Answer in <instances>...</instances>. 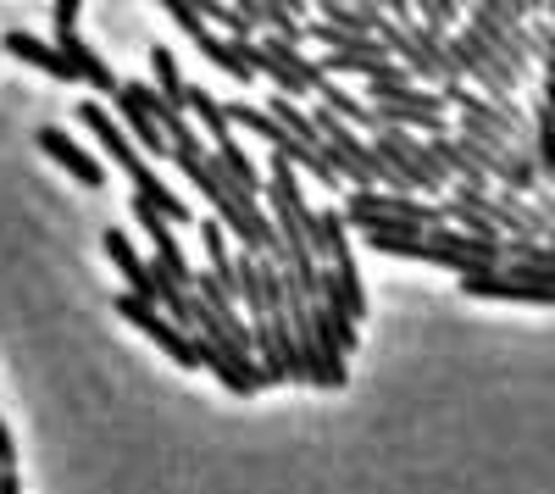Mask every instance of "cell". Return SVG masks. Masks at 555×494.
Listing matches in <instances>:
<instances>
[{
    "label": "cell",
    "instance_id": "cell-1",
    "mask_svg": "<svg viewBox=\"0 0 555 494\" xmlns=\"http://www.w3.org/2000/svg\"><path fill=\"white\" fill-rule=\"evenodd\" d=\"M366 106H373L378 128H400V133H450L444 117V95L428 83H366Z\"/></svg>",
    "mask_w": 555,
    "mask_h": 494
},
{
    "label": "cell",
    "instance_id": "cell-2",
    "mask_svg": "<svg viewBox=\"0 0 555 494\" xmlns=\"http://www.w3.org/2000/svg\"><path fill=\"white\" fill-rule=\"evenodd\" d=\"M339 217L356 222V229H366V222H373V229H411V234H428V229H439V222H444V206L416 200V195H389V190H356V195H345Z\"/></svg>",
    "mask_w": 555,
    "mask_h": 494
},
{
    "label": "cell",
    "instance_id": "cell-3",
    "mask_svg": "<svg viewBox=\"0 0 555 494\" xmlns=\"http://www.w3.org/2000/svg\"><path fill=\"white\" fill-rule=\"evenodd\" d=\"M444 51H450V62H455V73H461V83H478V95H489V101H500V106H517V89H522V78L505 67L489 44L461 23V28H450L444 34Z\"/></svg>",
    "mask_w": 555,
    "mask_h": 494
},
{
    "label": "cell",
    "instance_id": "cell-4",
    "mask_svg": "<svg viewBox=\"0 0 555 494\" xmlns=\"http://www.w3.org/2000/svg\"><path fill=\"white\" fill-rule=\"evenodd\" d=\"M195 355H201V367H211L217 373V384L228 389V394H240V400H250V394H261L267 389V378H261V367H256V355L250 350H240L234 339H228L206 311H201V323H195Z\"/></svg>",
    "mask_w": 555,
    "mask_h": 494
},
{
    "label": "cell",
    "instance_id": "cell-5",
    "mask_svg": "<svg viewBox=\"0 0 555 494\" xmlns=\"http://www.w3.org/2000/svg\"><path fill=\"white\" fill-rule=\"evenodd\" d=\"M117 311H122V317L139 328V334H145L162 355H167V362H178L183 373H190V367H201V355H195V334H183L172 317H167V311L156 306V300H133V295H117Z\"/></svg>",
    "mask_w": 555,
    "mask_h": 494
},
{
    "label": "cell",
    "instance_id": "cell-6",
    "mask_svg": "<svg viewBox=\"0 0 555 494\" xmlns=\"http://www.w3.org/2000/svg\"><path fill=\"white\" fill-rule=\"evenodd\" d=\"M461 12H467V28H473V34L489 44V51L517 73V78L533 73L539 56H533V34H528V23H505V17H494L483 0H473V6H461Z\"/></svg>",
    "mask_w": 555,
    "mask_h": 494
},
{
    "label": "cell",
    "instance_id": "cell-7",
    "mask_svg": "<svg viewBox=\"0 0 555 494\" xmlns=\"http://www.w3.org/2000/svg\"><path fill=\"white\" fill-rule=\"evenodd\" d=\"M461 295L467 300H517V306H555V284L528 278L522 266H489V273H467L461 278Z\"/></svg>",
    "mask_w": 555,
    "mask_h": 494
},
{
    "label": "cell",
    "instance_id": "cell-8",
    "mask_svg": "<svg viewBox=\"0 0 555 494\" xmlns=\"http://www.w3.org/2000/svg\"><path fill=\"white\" fill-rule=\"evenodd\" d=\"M133 222L145 229V239H151V250H156V266H162V273H167L172 284L190 289V278H195V273H190V261H183V245H178V234H172V222H167V217H156L139 195H133Z\"/></svg>",
    "mask_w": 555,
    "mask_h": 494
},
{
    "label": "cell",
    "instance_id": "cell-9",
    "mask_svg": "<svg viewBox=\"0 0 555 494\" xmlns=\"http://www.w3.org/2000/svg\"><path fill=\"white\" fill-rule=\"evenodd\" d=\"M101 245H106L112 266L128 278V289H122V295H133V300H156V284H162V278H156V261L139 256V250L128 245V234H122V229H106V239H101Z\"/></svg>",
    "mask_w": 555,
    "mask_h": 494
},
{
    "label": "cell",
    "instance_id": "cell-10",
    "mask_svg": "<svg viewBox=\"0 0 555 494\" xmlns=\"http://www.w3.org/2000/svg\"><path fill=\"white\" fill-rule=\"evenodd\" d=\"M39 151L51 156V161H62V167L78 178V184H89V190H101V184H106V167H101L95 156H89L78 140H67L62 128H39Z\"/></svg>",
    "mask_w": 555,
    "mask_h": 494
},
{
    "label": "cell",
    "instance_id": "cell-11",
    "mask_svg": "<svg viewBox=\"0 0 555 494\" xmlns=\"http://www.w3.org/2000/svg\"><path fill=\"white\" fill-rule=\"evenodd\" d=\"M78 117H83V128L95 133L101 151H106V156H112V161H117L128 178H133L139 167H145V161H139V151H133V140H128V133H122V128H117V122H112V117H106L95 101H83V106H78Z\"/></svg>",
    "mask_w": 555,
    "mask_h": 494
},
{
    "label": "cell",
    "instance_id": "cell-12",
    "mask_svg": "<svg viewBox=\"0 0 555 494\" xmlns=\"http://www.w3.org/2000/svg\"><path fill=\"white\" fill-rule=\"evenodd\" d=\"M133 195L145 200L156 217H167L172 229H195V217H190V206H183V195H172V190L162 184V178H156L151 167H139V172H133Z\"/></svg>",
    "mask_w": 555,
    "mask_h": 494
},
{
    "label": "cell",
    "instance_id": "cell-13",
    "mask_svg": "<svg viewBox=\"0 0 555 494\" xmlns=\"http://www.w3.org/2000/svg\"><path fill=\"white\" fill-rule=\"evenodd\" d=\"M56 51L67 56V67L78 73V83H95L101 89V95H117V78H112V67L95 56V51H89V44L78 39V34H67V39H56Z\"/></svg>",
    "mask_w": 555,
    "mask_h": 494
},
{
    "label": "cell",
    "instance_id": "cell-14",
    "mask_svg": "<svg viewBox=\"0 0 555 494\" xmlns=\"http://www.w3.org/2000/svg\"><path fill=\"white\" fill-rule=\"evenodd\" d=\"M505 266H522L528 278L555 284V239H505Z\"/></svg>",
    "mask_w": 555,
    "mask_h": 494
},
{
    "label": "cell",
    "instance_id": "cell-15",
    "mask_svg": "<svg viewBox=\"0 0 555 494\" xmlns=\"http://www.w3.org/2000/svg\"><path fill=\"white\" fill-rule=\"evenodd\" d=\"M7 51L17 56V62H34V67H44L51 78H67V83H78V73L67 67V56L56 51V44H44V39H34V34H7Z\"/></svg>",
    "mask_w": 555,
    "mask_h": 494
},
{
    "label": "cell",
    "instance_id": "cell-16",
    "mask_svg": "<svg viewBox=\"0 0 555 494\" xmlns=\"http://www.w3.org/2000/svg\"><path fill=\"white\" fill-rule=\"evenodd\" d=\"M195 44L206 51V62H211V67H222L228 78H240V83H250V78H256V67L245 62V39H228V34H201Z\"/></svg>",
    "mask_w": 555,
    "mask_h": 494
},
{
    "label": "cell",
    "instance_id": "cell-17",
    "mask_svg": "<svg viewBox=\"0 0 555 494\" xmlns=\"http://www.w3.org/2000/svg\"><path fill=\"white\" fill-rule=\"evenodd\" d=\"M183 112H190V117L211 133V145H228V140H234V128H228V112H222V101L211 95V89L190 83V95H183Z\"/></svg>",
    "mask_w": 555,
    "mask_h": 494
},
{
    "label": "cell",
    "instance_id": "cell-18",
    "mask_svg": "<svg viewBox=\"0 0 555 494\" xmlns=\"http://www.w3.org/2000/svg\"><path fill=\"white\" fill-rule=\"evenodd\" d=\"M117 112H122L128 133H139V145H145L151 156H172V151H167V140H162V128L145 117V106L133 101V83H117Z\"/></svg>",
    "mask_w": 555,
    "mask_h": 494
},
{
    "label": "cell",
    "instance_id": "cell-19",
    "mask_svg": "<svg viewBox=\"0 0 555 494\" xmlns=\"http://www.w3.org/2000/svg\"><path fill=\"white\" fill-rule=\"evenodd\" d=\"M366 245H373L378 256H400V261H434V266H444V256L423 239V234H361Z\"/></svg>",
    "mask_w": 555,
    "mask_h": 494
},
{
    "label": "cell",
    "instance_id": "cell-20",
    "mask_svg": "<svg viewBox=\"0 0 555 494\" xmlns=\"http://www.w3.org/2000/svg\"><path fill=\"white\" fill-rule=\"evenodd\" d=\"M528 122H533V161H539V178H544V190L555 195V117H550L544 101H539V112H533Z\"/></svg>",
    "mask_w": 555,
    "mask_h": 494
},
{
    "label": "cell",
    "instance_id": "cell-21",
    "mask_svg": "<svg viewBox=\"0 0 555 494\" xmlns=\"http://www.w3.org/2000/svg\"><path fill=\"white\" fill-rule=\"evenodd\" d=\"M151 73H156V95L172 106V112H183V95H190V83H183V73H178V62H172V51H162V44H151Z\"/></svg>",
    "mask_w": 555,
    "mask_h": 494
},
{
    "label": "cell",
    "instance_id": "cell-22",
    "mask_svg": "<svg viewBox=\"0 0 555 494\" xmlns=\"http://www.w3.org/2000/svg\"><path fill=\"white\" fill-rule=\"evenodd\" d=\"M317 6H322V23H328V28H345V34H373V23L384 17V12L356 6V0H317Z\"/></svg>",
    "mask_w": 555,
    "mask_h": 494
},
{
    "label": "cell",
    "instance_id": "cell-23",
    "mask_svg": "<svg viewBox=\"0 0 555 494\" xmlns=\"http://www.w3.org/2000/svg\"><path fill=\"white\" fill-rule=\"evenodd\" d=\"M411 17L423 28H434V34L461 28V6H455V0H411Z\"/></svg>",
    "mask_w": 555,
    "mask_h": 494
},
{
    "label": "cell",
    "instance_id": "cell-24",
    "mask_svg": "<svg viewBox=\"0 0 555 494\" xmlns=\"http://www.w3.org/2000/svg\"><path fill=\"white\" fill-rule=\"evenodd\" d=\"M228 112V128H245V133H256V140H278V122L267 117V112H256V106H222Z\"/></svg>",
    "mask_w": 555,
    "mask_h": 494
},
{
    "label": "cell",
    "instance_id": "cell-25",
    "mask_svg": "<svg viewBox=\"0 0 555 494\" xmlns=\"http://www.w3.org/2000/svg\"><path fill=\"white\" fill-rule=\"evenodd\" d=\"M162 6L172 12V23H178L183 34H190V39H201V34H211V28H206V17L195 12V0H162Z\"/></svg>",
    "mask_w": 555,
    "mask_h": 494
},
{
    "label": "cell",
    "instance_id": "cell-26",
    "mask_svg": "<svg viewBox=\"0 0 555 494\" xmlns=\"http://www.w3.org/2000/svg\"><path fill=\"white\" fill-rule=\"evenodd\" d=\"M78 6H83V0H51V17H56V39L78 34Z\"/></svg>",
    "mask_w": 555,
    "mask_h": 494
},
{
    "label": "cell",
    "instance_id": "cell-27",
    "mask_svg": "<svg viewBox=\"0 0 555 494\" xmlns=\"http://www.w3.org/2000/svg\"><path fill=\"white\" fill-rule=\"evenodd\" d=\"M0 467H17V444H12V428L0 417Z\"/></svg>",
    "mask_w": 555,
    "mask_h": 494
},
{
    "label": "cell",
    "instance_id": "cell-28",
    "mask_svg": "<svg viewBox=\"0 0 555 494\" xmlns=\"http://www.w3.org/2000/svg\"><path fill=\"white\" fill-rule=\"evenodd\" d=\"M0 494H23L17 489V467H0Z\"/></svg>",
    "mask_w": 555,
    "mask_h": 494
},
{
    "label": "cell",
    "instance_id": "cell-29",
    "mask_svg": "<svg viewBox=\"0 0 555 494\" xmlns=\"http://www.w3.org/2000/svg\"><path fill=\"white\" fill-rule=\"evenodd\" d=\"M544 112L555 117V78H544Z\"/></svg>",
    "mask_w": 555,
    "mask_h": 494
}]
</instances>
